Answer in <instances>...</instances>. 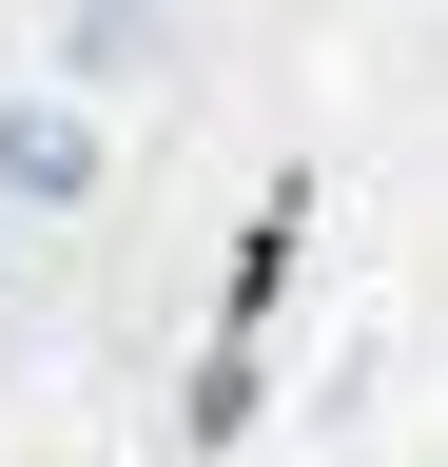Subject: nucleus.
Segmentation results:
<instances>
[{
	"label": "nucleus",
	"mask_w": 448,
	"mask_h": 467,
	"mask_svg": "<svg viewBox=\"0 0 448 467\" xmlns=\"http://www.w3.org/2000/svg\"><path fill=\"white\" fill-rule=\"evenodd\" d=\"M98 175V117H59V98H0V214H59Z\"/></svg>",
	"instance_id": "nucleus-1"
}]
</instances>
